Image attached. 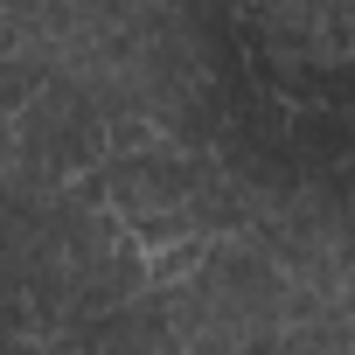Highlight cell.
Segmentation results:
<instances>
[{
	"mask_svg": "<svg viewBox=\"0 0 355 355\" xmlns=\"http://www.w3.org/2000/svg\"><path fill=\"white\" fill-rule=\"evenodd\" d=\"M272 355H355V341H348V320H341V306H334V313H320V320L279 327Z\"/></svg>",
	"mask_w": 355,
	"mask_h": 355,
	"instance_id": "obj_1",
	"label": "cell"
},
{
	"mask_svg": "<svg viewBox=\"0 0 355 355\" xmlns=\"http://www.w3.org/2000/svg\"><path fill=\"white\" fill-rule=\"evenodd\" d=\"M209 258V237H182V244H167L146 258V293H174V286H189Z\"/></svg>",
	"mask_w": 355,
	"mask_h": 355,
	"instance_id": "obj_2",
	"label": "cell"
},
{
	"mask_svg": "<svg viewBox=\"0 0 355 355\" xmlns=\"http://www.w3.org/2000/svg\"><path fill=\"white\" fill-rule=\"evenodd\" d=\"M348 341H355V334H348Z\"/></svg>",
	"mask_w": 355,
	"mask_h": 355,
	"instance_id": "obj_3",
	"label": "cell"
}]
</instances>
